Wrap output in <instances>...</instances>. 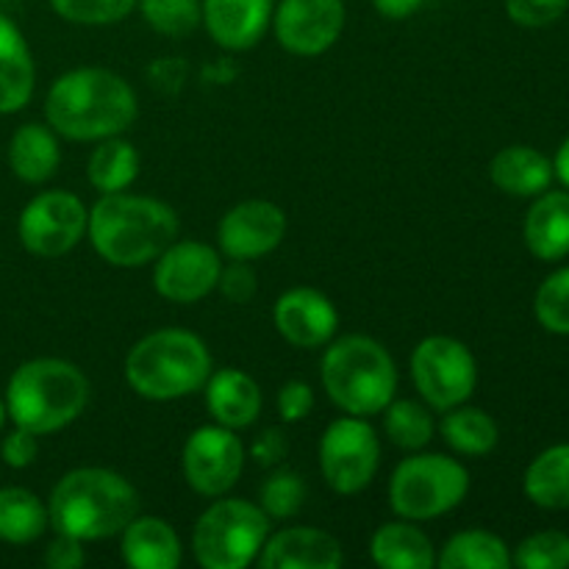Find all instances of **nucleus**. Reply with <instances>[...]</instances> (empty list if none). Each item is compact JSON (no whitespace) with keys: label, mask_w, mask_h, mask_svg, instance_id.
I'll use <instances>...</instances> for the list:
<instances>
[{"label":"nucleus","mask_w":569,"mask_h":569,"mask_svg":"<svg viewBox=\"0 0 569 569\" xmlns=\"http://www.w3.org/2000/svg\"><path fill=\"white\" fill-rule=\"evenodd\" d=\"M139 114L137 92L126 78L103 67L70 70L50 87L44 117L56 133L72 142L120 137Z\"/></svg>","instance_id":"nucleus-1"},{"label":"nucleus","mask_w":569,"mask_h":569,"mask_svg":"<svg viewBox=\"0 0 569 569\" xmlns=\"http://www.w3.org/2000/svg\"><path fill=\"white\" fill-rule=\"evenodd\" d=\"M89 242L114 267H144L159 259L178 237L172 206L142 194H103L89 211Z\"/></svg>","instance_id":"nucleus-2"},{"label":"nucleus","mask_w":569,"mask_h":569,"mask_svg":"<svg viewBox=\"0 0 569 569\" xmlns=\"http://www.w3.org/2000/svg\"><path fill=\"white\" fill-rule=\"evenodd\" d=\"M50 526L81 542L117 537L139 515V495L128 478L103 467H78L53 487Z\"/></svg>","instance_id":"nucleus-3"},{"label":"nucleus","mask_w":569,"mask_h":569,"mask_svg":"<svg viewBox=\"0 0 569 569\" xmlns=\"http://www.w3.org/2000/svg\"><path fill=\"white\" fill-rule=\"evenodd\" d=\"M89 400V381L64 359H33L14 370L6 387L11 422L44 437L76 422Z\"/></svg>","instance_id":"nucleus-4"},{"label":"nucleus","mask_w":569,"mask_h":569,"mask_svg":"<svg viewBox=\"0 0 569 569\" xmlns=\"http://www.w3.org/2000/svg\"><path fill=\"white\" fill-rule=\"evenodd\" d=\"M211 376V353L203 339L183 328H161L131 348L126 359V381L144 400H181L206 387Z\"/></svg>","instance_id":"nucleus-5"},{"label":"nucleus","mask_w":569,"mask_h":569,"mask_svg":"<svg viewBox=\"0 0 569 569\" xmlns=\"http://www.w3.org/2000/svg\"><path fill=\"white\" fill-rule=\"evenodd\" d=\"M322 387L345 415H381L395 400L398 370L381 342L353 333L322 356Z\"/></svg>","instance_id":"nucleus-6"},{"label":"nucleus","mask_w":569,"mask_h":569,"mask_svg":"<svg viewBox=\"0 0 569 569\" xmlns=\"http://www.w3.org/2000/svg\"><path fill=\"white\" fill-rule=\"evenodd\" d=\"M270 537V517L242 498L217 500L192 531L194 559L203 569H244L259 559Z\"/></svg>","instance_id":"nucleus-7"},{"label":"nucleus","mask_w":569,"mask_h":569,"mask_svg":"<svg viewBox=\"0 0 569 569\" xmlns=\"http://www.w3.org/2000/svg\"><path fill=\"white\" fill-rule=\"evenodd\" d=\"M470 492V472L442 453H417L398 465L389 478V506L411 522L437 520L453 511Z\"/></svg>","instance_id":"nucleus-8"},{"label":"nucleus","mask_w":569,"mask_h":569,"mask_svg":"<svg viewBox=\"0 0 569 569\" xmlns=\"http://www.w3.org/2000/svg\"><path fill=\"white\" fill-rule=\"evenodd\" d=\"M411 378L431 409L450 411L467 403L476 392V356L461 339L428 337L411 353Z\"/></svg>","instance_id":"nucleus-9"},{"label":"nucleus","mask_w":569,"mask_h":569,"mask_svg":"<svg viewBox=\"0 0 569 569\" xmlns=\"http://www.w3.org/2000/svg\"><path fill=\"white\" fill-rule=\"evenodd\" d=\"M381 461V442L367 417H339L322 431L320 472L337 495H359L370 487Z\"/></svg>","instance_id":"nucleus-10"},{"label":"nucleus","mask_w":569,"mask_h":569,"mask_svg":"<svg viewBox=\"0 0 569 569\" xmlns=\"http://www.w3.org/2000/svg\"><path fill=\"white\" fill-rule=\"evenodd\" d=\"M89 209L78 194L53 189L42 192L22 209L17 233L28 253L39 259H59L70 253L87 233Z\"/></svg>","instance_id":"nucleus-11"},{"label":"nucleus","mask_w":569,"mask_h":569,"mask_svg":"<svg viewBox=\"0 0 569 569\" xmlns=\"http://www.w3.org/2000/svg\"><path fill=\"white\" fill-rule=\"evenodd\" d=\"M183 478L203 498H220L244 470V445L231 428L203 426L183 445Z\"/></svg>","instance_id":"nucleus-12"},{"label":"nucleus","mask_w":569,"mask_h":569,"mask_svg":"<svg viewBox=\"0 0 569 569\" xmlns=\"http://www.w3.org/2000/svg\"><path fill=\"white\" fill-rule=\"evenodd\" d=\"M272 28L289 53L320 56L342 37L345 0H281L272 11Z\"/></svg>","instance_id":"nucleus-13"},{"label":"nucleus","mask_w":569,"mask_h":569,"mask_svg":"<svg viewBox=\"0 0 569 569\" xmlns=\"http://www.w3.org/2000/svg\"><path fill=\"white\" fill-rule=\"evenodd\" d=\"M222 261L206 242H172L156 259L153 287L172 303H198L220 283Z\"/></svg>","instance_id":"nucleus-14"},{"label":"nucleus","mask_w":569,"mask_h":569,"mask_svg":"<svg viewBox=\"0 0 569 569\" xmlns=\"http://www.w3.org/2000/svg\"><path fill=\"white\" fill-rule=\"evenodd\" d=\"M287 237V214L270 200H242L226 211L217 231L220 250L231 261H253L272 253Z\"/></svg>","instance_id":"nucleus-15"},{"label":"nucleus","mask_w":569,"mask_h":569,"mask_svg":"<svg viewBox=\"0 0 569 569\" xmlns=\"http://www.w3.org/2000/svg\"><path fill=\"white\" fill-rule=\"evenodd\" d=\"M276 331L295 348H322L339 328V311L328 295L311 287H295L276 300Z\"/></svg>","instance_id":"nucleus-16"},{"label":"nucleus","mask_w":569,"mask_h":569,"mask_svg":"<svg viewBox=\"0 0 569 569\" xmlns=\"http://www.w3.org/2000/svg\"><path fill=\"white\" fill-rule=\"evenodd\" d=\"M256 561L261 569H339L345 553L342 545L320 528H283L267 537Z\"/></svg>","instance_id":"nucleus-17"},{"label":"nucleus","mask_w":569,"mask_h":569,"mask_svg":"<svg viewBox=\"0 0 569 569\" xmlns=\"http://www.w3.org/2000/svg\"><path fill=\"white\" fill-rule=\"evenodd\" d=\"M209 37L226 50L259 44L272 22L276 0H200Z\"/></svg>","instance_id":"nucleus-18"},{"label":"nucleus","mask_w":569,"mask_h":569,"mask_svg":"<svg viewBox=\"0 0 569 569\" xmlns=\"http://www.w3.org/2000/svg\"><path fill=\"white\" fill-rule=\"evenodd\" d=\"M206 409L217 426L231 431L253 426L261 415V389L253 376L237 367H222L206 381Z\"/></svg>","instance_id":"nucleus-19"},{"label":"nucleus","mask_w":569,"mask_h":569,"mask_svg":"<svg viewBox=\"0 0 569 569\" xmlns=\"http://www.w3.org/2000/svg\"><path fill=\"white\" fill-rule=\"evenodd\" d=\"M120 556L133 569H178L183 548L172 526L161 517H133L120 531Z\"/></svg>","instance_id":"nucleus-20"},{"label":"nucleus","mask_w":569,"mask_h":569,"mask_svg":"<svg viewBox=\"0 0 569 569\" xmlns=\"http://www.w3.org/2000/svg\"><path fill=\"white\" fill-rule=\"evenodd\" d=\"M489 178L511 198H537L553 183V161L531 144H509L489 164Z\"/></svg>","instance_id":"nucleus-21"},{"label":"nucleus","mask_w":569,"mask_h":569,"mask_svg":"<svg viewBox=\"0 0 569 569\" xmlns=\"http://www.w3.org/2000/svg\"><path fill=\"white\" fill-rule=\"evenodd\" d=\"M33 70L31 48L20 28L0 14V114H14L26 109L33 94Z\"/></svg>","instance_id":"nucleus-22"},{"label":"nucleus","mask_w":569,"mask_h":569,"mask_svg":"<svg viewBox=\"0 0 569 569\" xmlns=\"http://www.w3.org/2000/svg\"><path fill=\"white\" fill-rule=\"evenodd\" d=\"M528 250L539 261H561L569 256V189L537 194L522 228Z\"/></svg>","instance_id":"nucleus-23"},{"label":"nucleus","mask_w":569,"mask_h":569,"mask_svg":"<svg viewBox=\"0 0 569 569\" xmlns=\"http://www.w3.org/2000/svg\"><path fill=\"white\" fill-rule=\"evenodd\" d=\"M370 556L383 569H431L437 550L411 520L383 522L370 539Z\"/></svg>","instance_id":"nucleus-24"},{"label":"nucleus","mask_w":569,"mask_h":569,"mask_svg":"<svg viewBox=\"0 0 569 569\" xmlns=\"http://www.w3.org/2000/svg\"><path fill=\"white\" fill-rule=\"evenodd\" d=\"M61 161V148L56 131L39 122H26L17 128L9 142V167L20 181L44 183L56 176Z\"/></svg>","instance_id":"nucleus-25"},{"label":"nucleus","mask_w":569,"mask_h":569,"mask_svg":"<svg viewBox=\"0 0 569 569\" xmlns=\"http://www.w3.org/2000/svg\"><path fill=\"white\" fill-rule=\"evenodd\" d=\"M522 489H526L528 500L539 509H569V442L542 450L528 465Z\"/></svg>","instance_id":"nucleus-26"},{"label":"nucleus","mask_w":569,"mask_h":569,"mask_svg":"<svg viewBox=\"0 0 569 569\" xmlns=\"http://www.w3.org/2000/svg\"><path fill=\"white\" fill-rule=\"evenodd\" d=\"M48 506L22 487L0 489V542L31 545L48 531Z\"/></svg>","instance_id":"nucleus-27"},{"label":"nucleus","mask_w":569,"mask_h":569,"mask_svg":"<svg viewBox=\"0 0 569 569\" xmlns=\"http://www.w3.org/2000/svg\"><path fill=\"white\" fill-rule=\"evenodd\" d=\"M87 176L100 194L126 192L139 176L137 148L120 137L100 139V144L89 156Z\"/></svg>","instance_id":"nucleus-28"},{"label":"nucleus","mask_w":569,"mask_h":569,"mask_svg":"<svg viewBox=\"0 0 569 569\" xmlns=\"http://www.w3.org/2000/svg\"><path fill=\"white\" fill-rule=\"evenodd\" d=\"M437 565L442 569H509L511 553L500 537L472 528L448 539Z\"/></svg>","instance_id":"nucleus-29"},{"label":"nucleus","mask_w":569,"mask_h":569,"mask_svg":"<svg viewBox=\"0 0 569 569\" xmlns=\"http://www.w3.org/2000/svg\"><path fill=\"white\" fill-rule=\"evenodd\" d=\"M439 431H442L445 442L461 456H487L500 442V428L495 417L465 403L445 415Z\"/></svg>","instance_id":"nucleus-30"},{"label":"nucleus","mask_w":569,"mask_h":569,"mask_svg":"<svg viewBox=\"0 0 569 569\" xmlns=\"http://www.w3.org/2000/svg\"><path fill=\"white\" fill-rule=\"evenodd\" d=\"M383 431L400 450H422L437 433V422L417 400H392L383 409Z\"/></svg>","instance_id":"nucleus-31"},{"label":"nucleus","mask_w":569,"mask_h":569,"mask_svg":"<svg viewBox=\"0 0 569 569\" xmlns=\"http://www.w3.org/2000/svg\"><path fill=\"white\" fill-rule=\"evenodd\" d=\"M144 22L156 33L170 39H183L200 26L203 9L200 0H137Z\"/></svg>","instance_id":"nucleus-32"},{"label":"nucleus","mask_w":569,"mask_h":569,"mask_svg":"<svg viewBox=\"0 0 569 569\" xmlns=\"http://www.w3.org/2000/svg\"><path fill=\"white\" fill-rule=\"evenodd\" d=\"M533 315L545 331L569 337V267L545 278L533 298Z\"/></svg>","instance_id":"nucleus-33"},{"label":"nucleus","mask_w":569,"mask_h":569,"mask_svg":"<svg viewBox=\"0 0 569 569\" xmlns=\"http://www.w3.org/2000/svg\"><path fill=\"white\" fill-rule=\"evenodd\" d=\"M511 565L520 569H569V537L561 531L531 533L517 545Z\"/></svg>","instance_id":"nucleus-34"},{"label":"nucleus","mask_w":569,"mask_h":569,"mask_svg":"<svg viewBox=\"0 0 569 569\" xmlns=\"http://www.w3.org/2000/svg\"><path fill=\"white\" fill-rule=\"evenodd\" d=\"M306 487L303 478L292 470H276L261 487V511L270 520H289L303 509Z\"/></svg>","instance_id":"nucleus-35"},{"label":"nucleus","mask_w":569,"mask_h":569,"mask_svg":"<svg viewBox=\"0 0 569 569\" xmlns=\"http://www.w3.org/2000/svg\"><path fill=\"white\" fill-rule=\"evenodd\" d=\"M56 14L78 26H111L126 20L137 0H50Z\"/></svg>","instance_id":"nucleus-36"},{"label":"nucleus","mask_w":569,"mask_h":569,"mask_svg":"<svg viewBox=\"0 0 569 569\" xmlns=\"http://www.w3.org/2000/svg\"><path fill=\"white\" fill-rule=\"evenodd\" d=\"M569 0H506V14L522 28H545L567 14Z\"/></svg>","instance_id":"nucleus-37"},{"label":"nucleus","mask_w":569,"mask_h":569,"mask_svg":"<svg viewBox=\"0 0 569 569\" xmlns=\"http://www.w3.org/2000/svg\"><path fill=\"white\" fill-rule=\"evenodd\" d=\"M315 411V392L309 383L289 381L278 389V415L283 422H300Z\"/></svg>","instance_id":"nucleus-38"},{"label":"nucleus","mask_w":569,"mask_h":569,"mask_svg":"<svg viewBox=\"0 0 569 569\" xmlns=\"http://www.w3.org/2000/svg\"><path fill=\"white\" fill-rule=\"evenodd\" d=\"M217 287L231 303H248L256 289H259V283H256V272L248 261H233L231 267H222Z\"/></svg>","instance_id":"nucleus-39"},{"label":"nucleus","mask_w":569,"mask_h":569,"mask_svg":"<svg viewBox=\"0 0 569 569\" xmlns=\"http://www.w3.org/2000/svg\"><path fill=\"white\" fill-rule=\"evenodd\" d=\"M0 456H3V461L11 470H26V467H31L39 456L37 433L17 426L14 431L3 439V445H0Z\"/></svg>","instance_id":"nucleus-40"},{"label":"nucleus","mask_w":569,"mask_h":569,"mask_svg":"<svg viewBox=\"0 0 569 569\" xmlns=\"http://www.w3.org/2000/svg\"><path fill=\"white\" fill-rule=\"evenodd\" d=\"M83 561H87L83 542L67 533H56V539L44 550V565L50 569H78L83 567Z\"/></svg>","instance_id":"nucleus-41"},{"label":"nucleus","mask_w":569,"mask_h":569,"mask_svg":"<svg viewBox=\"0 0 569 569\" xmlns=\"http://www.w3.org/2000/svg\"><path fill=\"white\" fill-rule=\"evenodd\" d=\"M250 456L259 461L261 467H272L287 456V439H283V431L278 428H264L259 437L250 445Z\"/></svg>","instance_id":"nucleus-42"},{"label":"nucleus","mask_w":569,"mask_h":569,"mask_svg":"<svg viewBox=\"0 0 569 569\" xmlns=\"http://www.w3.org/2000/svg\"><path fill=\"white\" fill-rule=\"evenodd\" d=\"M422 3L426 0H372L383 20H409L417 9H422Z\"/></svg>","instance_id":"nucleus-43"},{"label":"nucleus","mask_w":569,"mask_h":569,"mask_svg":"<svg viewBox=\"0 0 569 569\" xmlns=\"http://www.w3.org/2000/svg\"><path fill=\"white\" fill-rule=\"evenodd\" d=\"M553 172L565 189H569V137L561 142V148L556 150V159H553Z\"/></svg>","instance_id":"nucleus-44"},{"label":"nucleus","mask_w":569,"mask_h":569,"mask_svg":"<svg viewBox=\"0 0 569 569\" xmlns=\"http://www.w3.org/2000/svg\"><path fill=\"white\" fill-rule=\"evenodd\" d=\"M6 417H9V411H6V400H0V428H3Z\"/></svg>","instance_id":"nucleus-45"}]
</instances>
